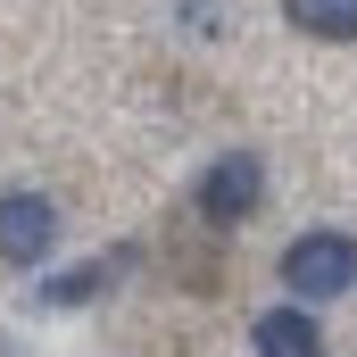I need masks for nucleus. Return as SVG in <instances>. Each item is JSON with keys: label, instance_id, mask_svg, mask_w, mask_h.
<instances>
[{"label": "nucleus", "instance_id": "obj_1", "mask_svg": "<svg viewBox=\"0 0 357 357\" xmlns=\"http://www.w3.org/2000/svg\"><path fill=\"white\" fill-rule=\"evenodd\" d=\"M282 291H299V299H341V291H357V241L349 233H299L282 250Z\"/></svg>", "mask_w": 357, "mask_h": 357}, {"label": "nucleus", "instance_id": "obj_2", "mask_svg": "<svg viewBox=\"0 0 357 357\" xmlns=\"http://www.w3.org/2000/svg\"><path fill=\"white\" fill-rule=\"evenodd\" d=\"M59 250V208L42 191H0V258L8 266H42Z\"/></svg>", "mask_w": 357, "mask_h": 357}, {"label": "nucleus", "instance_id": "obj_3", "mask_svg": "<svg viewBox=\"0 0 357 357\" xmlns=\"http://www.w3.org/2000/svg\"><path fill=\"white\" fill-rule=\"evenodd\" d=\"M258 199H266V167H258L250 150H233V158H216V167L199 175V216H208V225H241Z\"/></svg>", "mask_w": 357, "mask_h": 357}, {"label": "nucleus", "instance_id": "obj_4", "mask_svg": "<svg viewBox=\"0 0 357 357\" xmlns=\"http://www.w3.org/2000/svg\"><path fill=\"white\" fill-rule=\"evenodd\" d=\"M250 341H258V357H324V333L307 307H266L250 324Z\"/></svg>", "mask_w": 357, "mask_h": 357}, {"label": "nucleus", "instance_id": "obj_5", "mask_svg": "<svg viewBox=\"0 0 357 357\" xmlns=\"http://www.w3.org/2000/svg\"><path fill=\"white\" fill-rule=\"evenodd\" d=\"M282 17L316 42H357V0H282Z\"/></svg>", "mask_w": 357, "mask_h": 357}, {"label": "nucleus", "instance_id": "obj_6", "mask_svg": "<svg viewBox=\"0 0 357 357\" xmlns=\"http://www.w3.org/2000/svg\"><path fill=\"white\" fill-rule=\"evenodd\" d=\"M108 274H116V258H100V266H67V274H50V282H42V307H84V299L100 291V282H108Z\"/></svg>", "mask_w": 357, "mask_h": 357}]
</instances>
